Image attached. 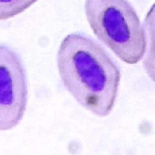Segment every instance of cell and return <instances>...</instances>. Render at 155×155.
I'll return each instance as SVG.
<instances>
[{"instance_id": "obj_1", "label": "cell", "mask_w": 155, "mask_h": 155, "mask_svg": "<svg viewBox=\"0 0 155 155\" xmlns=\"http://www.w3.org/2000/svg\"><path fill=\"white\" fill-rule=\"evenodd\" d=\"M56 64L63 86L80 106L99 117L112 113L121 72L97 41L83 33L68 34L59 46Z\"/></svg>"}, {"instance_id": "obj_2", "label": "cell", "mask_w": 155, "mask_h": 155, "mask_svg": "<svg viewBox=\"0 0 155 155\" xmlns=\"http://www.w3.org/2000/svg\"><path fill=\"white\" fill-rule=\"evenodd\" d=\"M84 12L97 38L118 59L127 64L142 61L144 27L128 0H84Z\"/></svg>"}, {"instance_id": "obj_3", "label": "cell", "mask_w": 155, "mask_h": 155, "mask_svg": "<svg viewBox=\"0 0 155 155\" xmlns=\"http://www.w3.org/2000/svg\"><path fill=\"white\" fill-rule=\"evenodd\" d=\"M27 75L15 49L0 44V131L15 128L27 106Z\"/></svg>"}, {"instance_id": "obj_4", "label": "cell", "mask_w": 155, "mask_h": 155, "mask_svg": "<svg viewBox=\"0 0 155 155\" xmlns=\"http://www.w3.org/2000/svg\"><path fill=\"white\" fill-rule=\"evenodd\" d=\"M155 5H151L147 16L144 21V34H146V48L143 54V68L146 74L151 80H154V68H155V59H154V30H155Z\"/></svg>"}, {"instance_id": "obj_5", "label": "cell", "mask_w": 155, "mask_h": 155, "mask_svg": "<svg viewBox=\"0 0 155 155\" xmlns=\"http://www.w3.org/2000/svg\"><path fill=\"white\" fill-rule=\"evenodd\" d=\"M37 0H0V21H7L22 14Z\"/></svg>"}]
</instances>
